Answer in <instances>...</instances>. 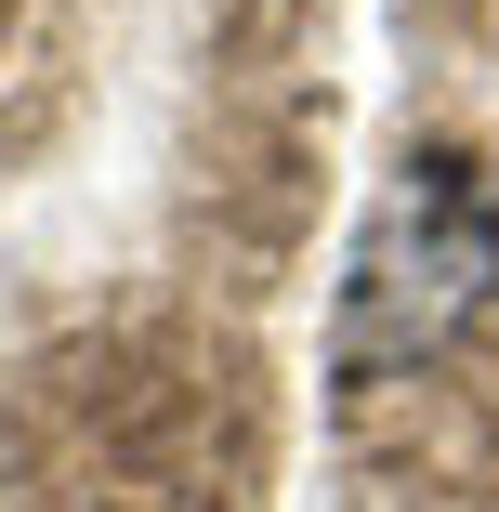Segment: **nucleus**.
I'll list each match as a JSON object with an SVG mask.
<instances>
[]
</instances>
